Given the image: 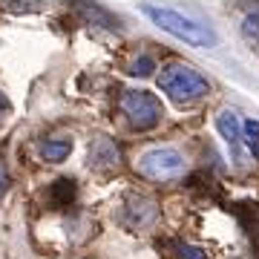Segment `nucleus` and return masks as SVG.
Segmentation results:
<instances>
[{"label": "nucleus", "mask_w": 259, "mask_h": 259, "mask_svg": "<svg viewBox=\"0 0 259 259\" xmlns=\"http://www.w3.org/2000/svg\"><path fill=\"white\" fill-rule=\"evenodd\" d=\"M158 87H161V93H167L173 101H179V104L199 101V98H204V95L210 93L207 78L199 75L193 66H187V64H167V66H161Z\"/></svg>", "instance_id": "f257e3e1"}, {"label": "nucleus", "mask_w": 259, "mask_h": 259, "mask_svg": "<svg viewBox=\"0 0 259 259\" xmlns=\"http://www.w3.org/2000/svg\"><path fill=\"white\" fill-rule=\"evenodd\" d=\"M141 12H144L156 26H161L164 32H170L173 37L185 40V44H190V47H213V44H216V35H213L207 26L185 18V15H179V12H173V9L150 6L147 3V6H141Z\"/></svg>", "instance_id": "f03ea898"}, {"label": "nucleus", "mask_w": 259, "mask_h": 259, "mask_svg": "<svg viewBox=\"0 0 259 259\" xmlns=\"http://www.w3.org/2000/svg\"><path fill=\"white\" fill-rule=\"evenodd\" d=\"M118 110L133 130H153L161 121L158 98L153 93H144V90H124V95L118 101Z\"/></svg>", "instance_id": "7ed1b4c3"}, {"label": "nucleus", "mask_w": 259, "mask_h": 259, "mask_svg": "<svg viewBox=\"0 0 259 259\" xmlns=\"http://www.w3.org/2000/svg\"><path fill=\"white\" fill-rule=\"evenodd\" d=\"M139 173L150 182H176L185 176V158L170 147H153L139 158Z\"/></svg>", "instance_id": "20e7f679"}, {"label": "nucleus", "mask_w": 259, "mask_h": 259, "mask_svg": "<svg viewBox=\"0 0 259 259\" xmlns=\"http://www.w3.org/2000/svg\"><path fill=\"white\" fill-rule=\"evenodd\" d=\"M121 164V150L118 144L107 136H95L90 141V167L95 170H112Z\"/></svg>", "instance_id": "39448f33"}, {"label": "nucleus", "mask_w": 259, "mask_h": 259, "mask_svg": "<svg viewBox=\"0 0 259 259\" xmlns=\"http://www.w3.org/2000/svg\"><path fill=\"white\" fill-rule=\"evenodd\" d=\"M216 127H219V133H222V139L228 141L233 158L242 161V144H245V139H242V124H239V118H236V112L222 110L219 115H216Z\"/></svg>", "instance_id": "423d86ee"}, {"label": "nucleus", "mask_w": 259, "mask_h": 259, "mask_svg": "<svg viewBox=\"0 0 259 259\" xmlns=\"http://www.w3.org/2000/svg\"><path fill=\"white\" fill-rule=\"evenodd\" d=\"M156 219V204L150 202V199H130L127 204V222L133 225V228H144V225H150Z\"/></svg>", "instance_id": "0eeeda50"}, {"label": "nucleus", "mask_w": 259, "mask_h": 259, "mask_svg": "<svg viewBox=\"0 0 259 259\" xmlns=\"http://www.w3.org/2000/svg\"><path fill=\"white\" fill-rule=\"evenodd\" d=\"M72 153V141L69 139H47L40 144V156L47 161H64Z\"/></svg>", "instance_id": "6e6552de"}, {"label": "nucleus", "mask_w": 259, "mask_h": 259, "mask_svg": "<svg viewBox=\"0 0 259 259\" xmlns=\"http://www.w3.org/2000/svg\"><path fill=\"white\" fill-rule=\"evenodd\" d=\"M242 139H245V147L259 158V121L248 118L245 124H242Z\"/></svg>", "instance_id": "1a4fd4ad"}, {"label": "nucleus", "mask_w": 259, "mask_h": 259, "mask_svg": "<svg viewBox=\"0 0 259 259\" xmlns=\"http://www.w3.org/2000/svg\"><path fill=\"white\" fill-rule=\"evenodd\" d=\"M153 69H156V61H153L150 55H141V58H136V61L130 64V72H133V75H141V78H144V75H150Z\"/></svg>", "instance_id": "9d476101"}, {"label": "nucleus", "mask_w": 259, "mask_h": 259, "mask_svg": "<svg viewBox=\"0 0 259 259\" xmlns=\"http://www.w3.org/2000/svg\"><path fill=\"white\" fill-rule=\"evenodd\" d=\"M179 259H207L202 248H196V245H182L179 248Z\"/></svg>", "instance_id": "9b49d317"}, {"label": "nucleus", "mask_w": 259, "mask_h": 259, "mask_svg": "<svg viewBox=\"0 0 259 259\" xmlns=\"http://www.w3.org/2000/svg\"><path fill=\"white\" fill-rule=\"evenodd\" d=\"M245 29H248V32H253V35L259 37V6H253V9L248 12V20H245Z\"/></svg>", "instance_id": "f8f14e48"}, {"label": "nucleus", "mask_w": 259, "mask_h": 259, "mask_svg": "<svg viewBox=\"0 0 259 259\" xmlns=\"http://www.w3.org/2000/svg\"><path fill=\"white\" fill-rule=\"evenodd\" d=\"M9 190V170H6V164L0 161V196Z\"/></svg>", "instance_id": "ddd939ff"}, {"label": "nucleus", "mask_w": 259, "mask_h": 259, "mask_svg": "<svg viewBox=\"0 0 259 259\" xmlns=\"http://www.w3.org/2000/svg\"><path fill=\"white\" fill-rule=\"evenodd\" d=\"M9 110V101H6V95L0 93V118H3V112Z\"/></svg>", "instance_id": "4468645a"}]
</instances>
